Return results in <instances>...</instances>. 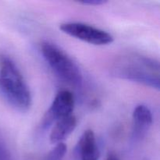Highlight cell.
Instances as JSON below:
<instances>
[{"label":"cell","mask_w":160,"mask_h":160,"mask_svg":"<svg viewBox=\"0 0 160 160\" xmlns=\"http://www.w3.org/2000/svg\"><path fill=\"white\" fill-rule=\"evenodd\" d=\"M77 152L79 160H98L99 148L95 134L92 130H86L78 141Z\"/></svg>","instance_id":"7"},{"label":"cell","mask_w":160,"mask_h":160,"mask_svg":"<svg viewBox=\"0 0 160 160\" xmlns=\"http://www.w3.org/2000/svg\"><path fill=\"white\" fill-rule=\"evenodd\" d=\"M106 160H120V159H119V157L117 156V155L113 154V153H111V154H109V156H107V158H106Z\"/></svg>","instance_id":"12"},{"label":"cell","mask_w":160,"mask_h":160,"mask_svg":"<svg viewBox=\"0 0 160 160\" xmlns=\"http://www.w3.org/2000/svg\"><path fill=\"white\" fill-rule=\"evenodd\" d=\"M64 34L94 45H107L112 43L113 36L107 31L81 22H67L60 24Z\"/></svg>","instance_id":"4"},{"label":"cell","mask_w":160,"mask_h":160,"mask_svg":"<svg viewBox=\"0 0 160 160\" xmlns=\"http://www.w3.org/2000/svg\"><path fill=\"white\" fill-rule=\"evenodd\" d=\"M0 91L16 109L28 111L32 105L29 87L11 58L0 55Z\"/></svg>","instance_id":"2"},{"label":"cell","mask_w":160,"mask_h":160,"mask_svg":"<svg viewBox=\"0 0 160 160\" xmlns=\"http://www.w3.org/2000/svg\"><path fill=\"white\" fill-rule=\"evenodd\" d=\"M107 2L106 1L103 0H88V1H82L78 2L79 4L85 5V6H102Z\"/></svg>","instance_id":"11"},{"label":"cell","mask_w":160,"mask_h":160,"mask_svg":"<svg viewBox=\"0 0 160 160\" xmlns=\"http://www.w3.org/2000/svg\"><path fill=\"white\" fill-rule=\"evenodd\" d=\"M132 137L134 141H141L146 136L153 123L152 111L145 105H138L132 115Z\"/></svg>","instance_id":"6"},{"label":"cell","mask_w":160,"mask_h":160,"mask_svg":"<svg viewBox=\"0 0 160 160\" xmlns=\"http://www.w3.org/2000/svg\"><path fill=\"white\" fill-rule=\"evenodd\" d=\"M74 106L75 98L73 93L68 90L59 91L42 118L41 127L45 129L59 120L72 115Z\"/></svg>","instance_id":"5"},{"label":"cell","mask_w":160,"mask_h":160,"mask_svg":"<svg viewBox=\"0 0 160 160\" xmlns=\"http://www.w3.org/2000/svg\"><path fill=\"white\" fill-rule=\"evenodd\" d=\"M67 151V147L64 142L56 144L54 148L48 153L45 160H63Z\"/></svg>","instance_id":"9"},{"label":"cell","mask_w":160,"mask_h":160,"mask_svg":"<svg viewBox=\"0 0 160 160\" xmlns=\"http://www.w3.org/2000/svg\"><path fill=\"white\" fill-rule=\"evenodd\" d=\"M77 124L78 120L73 114L56 121L50 132V142L53 145L62 143L74 131Z\"/></svg>","instance_id":"8"},{"label":"cell","mask_w":160,"mask_h":160,"mask_svg":"<svg viewBox=\"0 0 160 160\" xmlns=\"http://www.w3.org/2000/svg\"><path fill=\"white\" fill-rule=\"evenodd\" d=\"M41 52L50 68L64 82L74 87L82 84L81 70L62 48L52 42H45L41 45Z\"/></svg>","instance_id":"3"},{"label":"cell","mask_w":160,"mask_h":160,"mask_svg":"<svg viewBox=\"0 0 160 160\" xmlns=\"http://www.w3.org/2000/svg\"><path fill=\"white\" fill-rule=\"evenodd\" d=\"M112 70L118 78L159 90V63L156 59L142 55H125L115 61Z\"/></svg>","instance_id":"1"},{"label":"cell","mask_w":160,"mask_h":160,"mask_svg":"<svg viewBox=\"0 0 160 160\" xmlns=\"http://www.w3.org/2000/svg\"><path fill=\"white\" fill-rule=\"evenodd\" d=\"M0 160H12L4 142L0 139Z\"/></svg>","instance_id":"10"}]
</instances>
